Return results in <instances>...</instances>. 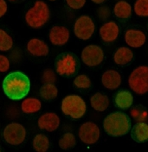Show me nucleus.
<instances>
[{"label":"nucleus","instance_id":"obj_3","mask_svg":"<svg viewBox=\"0 0 148 152\" xmlns=\"http://www.w3.org/2000/svg\"><path fill=\"white\" fill-rule=\"evenodd\" d=\"M49 17L50 11L47 4L44 1H36L34 5L26 12L25 21L31 28L39 29L49 21Z\"/></svg>","mask_w":148,"mask_h":152},{"label":"nucleus","instance_id":"obj_19","mask_svg":"<svg viewBox=\"0 0 148 152\" xmlns=\"http://www.w3.org/2000/svg\"><path fill=\"white\" fill-rule=\"evenodd\" d=\"M133 58V52L127 47L119 48L114 55V63L118 65H126Z\"/></svg>","mask_w":148,"mask_h":152},{"label":"nucleus","instance_id":"obj_6","mask_svg":"<svg viewBox=\"0 0 148 152\" xmlns=\"http://www.w3.org/2000/svg\"><path fill=\"white\" fill-rule=\"evenodd\" d=\"M128 84L132 91L139 95H144L148 91V67L139 66L130 74Z\"/></svg>","mask_w":148,"mask_h":152},{"label":"nucleus","instance_id":"obj_15","mask_svg":"<svg viewBox=\"0 0 148 152\" xmlns=\"http://www.w3.org/2000/svg\"><path fill=\"white\" fill-rule=\"evenodd\" d=\"M102 83L103 86L108 90H116L121 83V77L118 71L108 70L102 74Z\"/></svg>","mask_w":148,"mask_h":152},{"label":"nucleus","instance_id":"obj_12","mask_svg":"<svg viewBox=\"0 0 148 152\" xmlns=\"http://www.w3.org/2000/svg\"><path fill=\"white\" fill-rule=\"evenodd\" d=\"M60 125V118L54 112H47L38 119V127L49 132L55 131Z\"/></svg>","mask_w":148,"mask_h":152},{"label":"nucleus","instance_id":"obj_36","mask_svg":"<svg viewBox=\"0 0 148 152\" xmlns=\"http://www.w3.org/2000/svg\"><path fill=\"white\" fill-rule=\"evenodd\" d=\"M50 1H56V0H50Z\"/></svg>","mask_w":148,"mask_h":152},{"label":"nucleus","instance_id":"obj_31","mask_svg":"<svg viewBox=\"0 0 148 152\" xmlns=\"http://www.w3.org/2000/svg\"><path fill=\"white\" fill-rule=\"evenodd\" d=\"M66 3L71 9L79 10L85 5L86 0H66Z\"/></svg>","mask_w":148,"mask_h":152},{"label":"nucleus","instance_id":"obj_22","mask_svg":"<svg viewBox=\"0 0 148 152\" xmlns=\"http://www.w3.org/2000/svg\"><path fill=\"white\" fill-rule=\"evenodd\" d=\"M114 15L120 19H126L132 16V7L126 1H119L114 8Z\"/></svg>","mask_w":148,"mask_h":152},{"label":"nucleus","instance_id":"obj_11","mask_svg":"<svg viewBox=\"0 0 148 152\" xmlns=\"http://www.w3.org/2000/svg\"><path fill=\"white\" fill-rule=\"evenodd\" d=\"M69 37V31L65 26H54L49 31V40L51 44L57 46H62L67 44Z\"/></svg>","mask_w":148,"mask_h":152},{"label":"nucleus","instance_id":"obj_29","mask_svg":"<svg viewBox=\"0 0 148 152\" xmlns=\"http://www.w3.org/2000/svg\"><path fill=\"white\" fill-rule=\"evenodd\" d=\"M131 116L137 122H144L147 117V112L146 110H141L140 107H136L131 110Z\"/></svg>","mask_w":148,"mask_h":152},{"label":"nucleus","instance_id":"obj_8","mask_svg":"<svg viewBox=\"0 0 148 152\" xmlns=\"http://www.w3.org/2000/svg\"><path fill=\"white\" fill-rule=\"evenodd\" d=\"M95 30V25L89 16H81L74 25V32L79 39L88 40L91 37Z\"/></svg>","mask_w":148,"mask_h":152},{"label":"nucleus","instance_id":"obj_23","mask_svg":"<svg viewBox=\"0 0 148 152\" xmlns=\"http://www.w3.org/2000/svg\"><path fill=\"white\" fill-rule=\"evenodd\" d=\"M58 95V90L54 83H44L40 88V96L44 100H53Z\"/></svg>","mask_w":148,"mask_h":152},{"label":"nucleus","instance_id":"obj_17","mask_svg":"<svg viewBox=\"0 0 148 152\" xmlns=\"http://www.w3.org/2000/svg\"><path fill=\"white\" fill-rule=\"evenodd\" d=\"M131 137L137 142H145L148 140V125L145 122H138L133 127Z\"/></svg>","mask_w":148,"mask_h":152},{"label":"nucleus","instance_id":"obj_34","mask_svg":"<svg viewBox=\"0 0 148 152\" xmlns=\"http://www.w3.org/2000/svg\"><path fill=\"white\" fill-rule=\"evenodd\" d=\"M91 1L95 3V4H102L104 2H106L107 0H91Z\"/></svg>","mask_w":148,"mask_h":152},{"label":"nucleus","instance_id":"obj_9","mask_svg":"<svg viewBox=\"0 0 148 152\" xmlns=\"http://www.w3.org/2000/svg\"><path fill=\"white\" fill-rule=\"evenodd\" d=\"M104 51L98 45H88L81 51V60L87 66L94 67L102 63L104 60Z\"/></svg>","mask_w":148,"mask_h":152},{"label":"nucleus","instance_id":"obj_10","mask_svg":"<svg viewBox=\"0 0 148 152\" xmlns=\"http://www.w3.org/2000/svg\"><path fill=\"white\" fill-rule=\"evenodd\" d=\"M101 136V130L98 125L93 122H86L81 125L79 137L86 144H94L97 142Z\"/></svg>","mask_w":148,"mask_h":152},{"label":"nucleus","instance_id":"obj_37","mask_svg":"<svg viewBox=\"0 0 148 152\" xmlns=\"http://www.w3.org/2000/svg\"><path fill=\"white\" fill-rule=\"evenodd\" d=\"M0 151H1V149H0Z\"/></svg>","mask_w":148,"mask_h":152},{"label":"nucleus","instance_id":"obj_4","mask_svg":"<svg viewBox=\"0 0 148 152\" xmlns=\"http://www.w3.org/2000/svg\"><path fill=\"white\" fill-rule=\"evenodd\" d=\"M61 109L65 116L73 119H80L85 115L87 106L85 101L80 96L69 95L62 99Z\"/></svg>","mask_w":148,"mask_h":152},{"label":"nucleus","instance_id":"obj_30","mask_svg":"<svg viewBox=\"0 0 148 152\" xmlns=\"http://www.w3.org/2000/svg\"><path fill=\"white\" fill-rule=\"evenodd\" d=\"M57 80L56 73L51 69H47L44 71L42 76V81L44 83H54Z\"/></svg>","mask_w":148,"mask_h":152},{"label":"nucleus","instance_id":"obj_20","mask_svg":"<svg viewBox=\"0 0 148 152\" xmlns=\"http://www.w3.org/2000/svg\"><path fill=\"white\" fill-rule=\"evenodd\" d=\"M90 104L94 110L102 112L108 108L109 99L106 95L101 92H97L92 96V97L90 98Z\"/></svg>","mask_w":148,"mask_h":152},{"label":"nucleus","instance_id":"obj_21","mask_svg":"<svg viewBox=\"0 0 148 152\" xmlns=\"http://www.w3.org/2000/svg\"><path fill=\"white\" fill-rule=\"evenodd\" d=\"M42 108V103L39 99L35 97H29L24 99L21 104L22 111L25 114H32L38 112Z\"/></svg>","mask_w":148,"mask_h":152},{"label":"nucleus","instance_id":"obj_13","mask_svg":"<svg viewBox=\"0 0 148 152\" xmlns=\"http://www.w3.org/2000/svg\"><path fill=\"white\" fill-rule=\"evenodd\" d=\"M147 37L146 34L135 29H129L125 33V42L127 45L132 48H139L143 46L146 43Z\"/></svg>","mask_w":148,"mask_h":152},{"label":"nucleus","instance_id":"obj_33","mask_svg":"<svg viewBox=\"0 0 148 152\" xmlns=\"http://www.w3.org/2000/svg\"><path fill=\"white\" fill-rule=\"evenodd\" d=\"M8 6L4 0H0V18H2L6 12H7Z\"/></svg>","mask_w":148,"mask_h":152},{"label":"nucleus","instance_id":"obj_28","mask_svg":"<svg viewBox=\"0 0 148 152\" xmlns=\"http://www.w3.org/2000/svg\"><path fill=\"white\" fill-rule=\"evenodd\" d=\"M91 84V80L87 75H79L74 80V85L79 89H89Z\"/></svg>","mask_w":148,"mask_h":152},{"label":"nucleus","instance_id":"obj_2","mask_svg":"<svg viewBox=\"0 0 148 152\" xmlns=\"http://www.w3.org/2000/svg\"><path fill=\"white\" fill-rule=\"evenodd\" d=\"M103 128L106 133L111 137H122L130 131L131 121L126 113L115 111L104 119Z\"/></svg>","mask_w":148,"mask_h":152},{"label":"nucleus","instance_id":"obj_24","mask_svg":"<svg viewBox=\"0 0 148 152\" xmlns=\"http://www.w3.org/2000/svg\"><path fill=\"white\" fill-rule=\"evenodd\" d=\"M49 148V140L44 134L36 135L33 139V149L36 151L46 152Z\"/></svg>","mask_w":148,"mask_h":152},{"label":"nucleus","instance_id":"obj_18","mask_svg":"<svg viewBox=\"0 0 148 152\" xmlns=\"http://www.w3.org/2000/svg\"><path fill=\"white\" fill-rule=\"evenodd\" d=\"M114 102H115V105L118 108L121 110H126L133 105V96L130 91H126V90H121L116 94Z\"/></svg>","mask_w":148,"mask_h":152},{"label":"nucleus","instance_id":"obj_1","mask_svg":"<svg viewBox=\"0 0 148 152\" xmlns=\"http://www.w3.org/2000/svg\"><path fill=\"white\" fill-rule=\"evenodd\" d=\"M30 89L29 77L21 71L8 74L3 81V91L12 100H21L25 97Z\"/></svg>","mask_w":148,"mask_h":152},{"label":"nucleus","instance_id":"obj_26","mask_svg":"<svg viewBox=\"0 0 148 152\" xmlns=\"http://www.w3.org/2000/svg\"><path fill=\"white\" fill-rule=\"evenodd\" d=\"M13 46V39L6 31L0 29V50L7 51Z\"/></svg>","mask_w":148,"mask_h":152},{"label":"nucleus","instance_id":"obj_35","mask_svg":"<svg viewBox=\"0 0 148 152\" xmlns=\"http://www.w3.org/2000/svg\"><path fill=\"white\" fill-rule=\"evenodd\" d=\"M10 2H15V1H17V0H9Z\"/></svg>","mask_w":148,"mask_h":152},{"label":"nucleus","instance_id":"obj_25","mask_svg":"<svg viewBox=\"0 0 148 152\" xmlns=\"http://www.w3.org/2000/svg\"><path fill=\"white\" fill-rule=\"evenodd\" d=\"M76 144V139L73 133H65L59 140V146L62 150L68 151L73 149Z\"/></svg>","mask_w":148,"mask_h":152},{"label":"nucleus","instance_id":"obj_27","mask_svg":"<svg viewBox=\"0 0 148 152\" xmlns=\"http://www.w3.org/2000/svg\"><path fill=\"white\" fill-rule=\"evenodd\" d=\"M134 12L139 17H147L148 0H137L134 4Z\"/></svg>","mask_w":148,"mask_h":152},{"label":"nucleus","instance_id":"obj_14","mask_svg":"<svg viewBox=\"0 0 148 152\" xmlns=\"http://www.w3.org/2000/svg\"><path fill=\"white\" fill-rule=\"evenodd\" d=\"M119 34L120 27L114 21L104 23L100 29V36L103 41L107 43H112L115 41Z\"/></svg>","mask_w":148,"mask_h":152},{"label":"nucleus","instance_id":"obj_32","mask_svg":"<svg viewBox=\"0 0 148 152\" xmlns=\"http://www.w3.org/2000/svg\"><path fill=\"white\" fill-rule=\"evenodd\" d=\"M10 69V61L5 56L0 55V72H6Z\"/></svg>","mask_w":148,"mask_h":152},{"label":"nucleus","instance_id":"obj_7","mask_svg":"<svg viewBox=\"0 0 148 152\" xmlns=\"http://www.w3.org/2000/svg\"><path fill=\"white\" fill-rule=\"evenodd\" d=\"M3 137L9 144L19 145L25 140L26 129L19 123H12L4 128Z\"/></svg>","mask_w":148,"mask_h":152},{"label":"nucleus","instance_id":"obj_5","mask_svg":"<svg viewBox=\"0 0 148 152\" xmlns=\"http://www.w3.org/2000/svg\"><path fill=\"white\" fill-rule=\"evenodd\" d=\"M55 66L58 75L71 77L78 70L79 60L75 54L71 52H65L57 57Z\"/></svg>","mask_w":148,"mask_h":152},{"label":"nucleus","instance_id":"obj_16","mask_svg":"<svg viewBox=\"0 0 148 152\" xmlns=\"http://www.w3.org/2000/svg\"><path fill=\"white\" fill-rule=\"evenodd\" d=\"M27 50L36 57H45L49 54V46L38 38H32L27 44Z\"/></svg>","mask_w":148,"mask_h":152}]
</instances>
